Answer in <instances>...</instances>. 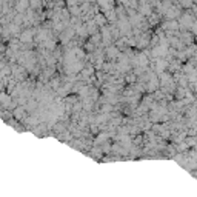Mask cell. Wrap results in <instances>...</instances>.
<instances>
[{"mask_svg":"<svg viewBox=\"0 0 197 197\" xmlns=\"http://www.w3.org/2000/svg\"><path fill=\"white\" fill-rule=\"evenodd\" d=\"M173 80H174V79H173V76H171V74H168V73H165V71H163V73H160V74H159V82H160V86L171 83Z\"/></svg>","mask_w":197,"mask_h":197,"instance_id":"obj_5","label":"cell"},{"mask_svg":"<svg viewBox=\"0 0 197 197\" xmlns=\"http://www.w3.org/2000/svg\"><path fill=\"white\" fill-rule=\"evenodd\" d=\"M162 29H163V31L177 32V29H179V22H177L176 19H168V20L162 25Z\"/></svg>","mask_w":197,"mask_h":197,"instance_id":"obj_3","label":"cell"},{"mask_svg":"<svg viewBox=\"0 0 197 197\" xmlns=\"http://www.w3.org/2000/svg\"><path fill=\"white\" fill-rule=\"evenodd\" d=\"M111 110H112V108H111V105H105L103 108H102V112H106V114H108Z\"/></svg>","mask_w":197,"mask_h":197,"instance_id":"obj_34","label":"cell"},{"mask_svg":"<svg viewBox=\"0 0 197 197\" xmlns=\"http://www.w3.org/2000/svg\"><path fill=\"white\" fill-rule=\"evenodd\" d=\"M8 29H10V32H12V34L17 35V34H19V25H17V23H11Z\"/></svg>","mask_w":197,"mask_h":197,"instance_id":"obj_25","label":"cell"},{"mask_svg":"<svg viewBox=\"0 0 197 197\" xmlns=\"http://www.w3.org/2000/svg\"><path fill=\"white\" fill-rule=\"evenodd\" d=\"M12 73H14V77H17V79H23L25 77V69L20 68V66H14Z\"/></svg>","mask_w":197,"mask_h":197,"instance_id":"obj_17","label":"cell"},{"mask_svg":"<svg viewBox=\"0 0 197 197\" xmlns=\"http://www.w3.org/2000/svg\"><path fill=\"white\" fill-rule=\"evenodd\" d=\"M180 6H183V8H191L193 6V0H180Z\"/></svg>","mask_w":197,"mask_h":197,"instance_id":"obj_27","label":"cell"},{"mask_svg":"<svg viewBox=\"0 0 197 197\" xmlns=\"http://www.w3.org/2000/svg\"><path fill=\"white\" fill-rule=\"evenodd\" d=\"M188 148H190V146H188L186 145V142H179V146H177V151H179V153H188Z\"/></svg>","mask_w":197,"mask_h":197,"instance_id":"obj_20","label":"cell"},{"mask_svg":"<svg viewBox=\"0 0 197 197\" xmlns=\"http://www.w3.org/2000/svg\"><path fill=\"white\" fill-rule=\"evenodd\" d=\"M190 86H191V91H193V94H197V82H193V83H190Z\"/></svg>","mask_w":197,"mask_h":197,"instance_id":"obj_32","label":"cell"},{"mask_svg":"<svg viewBox=\"0 0 197 197\" xmlns=\"http://www.w3.org/2000/svg\"><path fill=\"white\" fill-rule=\"evenodd\" d=\"M59 85H60V80L59 79H52L51 83H49V86H52L54 89H59Z\"/></svg>","mask_w":197,"mask_h":197,"instance_id":"obj_28","label":"cell"},{"mask_svg":"<svg viewBox=\"0 0 197 197\" xmlns=\"http://www.w3.org/2000/svg\"><path fill=\"white\" fill-rule=\"evenodd\" d=\"M146 82H148V85H146V91H148V93H156L157 89H159V86H160L159 77H157L156 74H151Z\"/></svg>","mask_w":197,"mask_h":197,"instance_id":"obj_2","label":"cell"},{"mask_svg":"<svg viewBox=\"0 0 197 197\" xmlns=\"http://www.w3.org/2000/svg\"><path fill=\"white\" fill-rule=\"evenodd\" d=\"M74 32H76L74 29H66L63 34H62V37H60V39H62V43H68V42L71 40V37L74 35Z\"/></svg>","mask_w":197,"mask_h":197,"instance_id":"obj_12","label":"cell"},{"mask_svg":"<svg viewBox=\"0 0 197 197\" xmlns=\"http://www.w3.org/2000/svg\"><path fill=\"white\" fill-rule=\"evenodd\" d=\"M32 35H34V31L32 29H26L20 34V42L22 43H31L32 42Z\"/></svg>","mask_w":197,"mask_h":197,"instance_id":"obj_6","label":"cell"},{"mask_svg":"<svg viewBox=\"0 0 197 197\" xmlns=\"http://www.w3.org/2000/svg\"><path fill=\"white\" fill-rule=\"evenodd\" d=\"M136 79H137L136 74H129V76H126V82L128 83H132V82H136Z\"/></svg>","mask_w":197,"mask_h":197,"instance_id":"obj_30","label":"cell"},{"mask_svg":"<svg viewBox=\"0 0 197 197\" xmlns=\"http://www.w3.org/2000/svg\"><path fill=\"white\" fill-rule=\"evenodd\" d=\"M73 52H74V57H77V59H85V57H86V54H85L83 49H79V48H77V49H74Z\"/></svg>","mask_w":197,"mask_h":197,"instance_id":"obj_24","label":"cell"},{"mask_svg":"<svg viewBox=\"0 0 197 197\" xmlns=\"http://www.w3.org/2000/svg\"><path fill=\"white\" fill-rule=\"evenodd\" d=\"M85 26H86L88 34H94V32L97 31V25H96V22H94V20H88Z\"/></svg>","mask_w":197,"mask_h":197,"instance_id":"obj_15","label":"cell"},{"mask_svg":"<svg viewBox=\"0 0 197 197\" xmlns=\"http://www.w3.org/2000/svg\"><path fill=\"white\" fill-rule=\"evenodd\" d=\"M159 19H160V15L153 12L151 15H148V23H149V25H156V23L159 22Z\"/></svg>","mask_w":197,"mask_h":197,"instance_id":"obj_19","label":"cell"},{"mask_svg":"<svg viewBox=\"0 0 197 197\" xmlns=\"http://www.w3.org/2000/svg\"><path fill=\"white\" fill-rule=\"evenodd\" d=\"M179 29H190L191 25L194 22V15L190 12H185L182 15H179Z\"/></svg>","mask_w":197,"mask_h":197,"instance_id":"obj_1","label":"cell"},{"mask_svg":"<svg viewBox=\"0 0 197 197\" xmlns=\"http://www.w3.org/2000/svg\"><path fill=\"white\" fill-rule=\"evenodd\" d=\"M82 74H83L82 77H88V76H91V74H94V68H93V66H88V68H85Z\"/></svg>","mask_w":197,"mask_h":197,"instance_id":"obj_26","label":"cell"},{"mask_svg":"<svg viewBox=\"0 0 197 197\" xmlns=\"http://www.w3.org/2000/svg\"><path fill=\"white\" fill-rule=\"evenodd\" d=\"M0 103L3 106H11V97L5 93H0Z\"/></svg>","mask_w":197,"mask_h":197,"instance_id":"obj_14","label":"cell"},{"mask_svg":"<svg viewBox=\"0 0 197 197\" xmlns=\"http://www.w3.org/2000/svg\"><path fill=\"white\" fill-rule=\"evenodd\" d=\"M100 40H102V34H100V32H94L89 42H93L94 45H97V43H100Z\"/></svg>","mask_w":197,"mask_h":197,"instance_id":"obj_21","label":"cell"},{"mask_svg":"<svg viewBox=\"0 0 197 197\" xmlns=\"http://www.w3.org/2000/svg\"><path fill=\"white\" fill-rule=\"evenodd\" d=\"M102 37H103V43L105 45H108L111 42V28H108V26H102Z\"/></svg>","mask_w":197,"mask_h":197,"instance_id":"obj_8","label":"cell"},{"mask_svg":"<svg viewBox=\"0 0 197 197\" xmlns=\"http://www.w3.org/2000/svg\"><path fill=\"white\" fill-rule=\"evenodd\" d=\"M182 69H183V73H185V74H191L193 71H196L197 68H194L191 63H186L185 66H182Z\"/></svg>","mask_w":197,"mask_h":197,"instance_id":"obj_23","label":"cell"},{"mask_svg":"<svg viewBox=\"0 0 197 197\" xmlns=\"http://www.w3.org/2000/svg\"><path fill=\"white\" fill-rule=\"evenodd\" d=\"M120 56V51L117 46H110V48H106V57L114 60V59H117Z\"/></svg>","mask_w":197,"mask_h":197,"instance_id":"obj_7","label":"cell"},{"mask_svg":"<svg viewBox=\"0 0 197 197\" xmlns=\"http://www.w3.org/2000/svg\"><path fill=\"white\" fill-rule=\"evenodd\" d=\"M10 73H11V69H10V68H3V71H2V73H0V77H3V76H8Z\"/></svg>","mask_w":197,"mask_h":197,"instance_id":"obj_33","label":"cell"},{"mask_svg":"<svg viewBox=\"0 0 197 197\" xmlns=\"http://www.w3.org/2000/svg\"><path fill=\"white\" fill-rule=\"evenodd\" d=\"M139 11H140L142 15H151V14H153V8L148 5V2H145V3H142V6H140Z\"/></svg>","mask_w":197,"mask_h":197,"instance_id":"obj_11","label":"cell"},{"mask_svg":"<svg viewBox=\"0 0 197 197\" xmlns=\"http://www.w3.org/2000/svg\"><path fill=\"white\" fill-rule=\"evenodd\" d=\"M85 49H86L88 52H93V51H94V43H93V42H88L86 46H85Z\"/></svg>","mask_w":197,"mask_h":197,"instance_id":"obj_29","label":"cell"},{"mask_svg":"<svg viewBox=\"0 0 197 197\" xmlns=\"http://www.w3.org/2000/svg\"><path fill=\"white\" fill-rule=\"evenodd\" d=\"M0 88H2V80H0Z\"/></svg>","mask_w":197,"mask_h":197,"instance_id":"obj_38","label":"cell"},{"mask_svg":"<svg viewBox=\"0 0 197 197\" xmlns=\"http://www.w3.org/2000/svg\"><path fill=\"white\" fill-rule=\"evenodd\" d=\"M76 34L79 35V37H88V31H86V26L85 25H79L77 28H74Z\"/></svg>","mask_w":197,"mask_h":197,"instance_id":"obj_13","label":"cell"},{"mask_svg":"<svg viewBox=\"0 0 197 197\" xmlns=\"http://www.w3.org/2000/svg\"><path fill=\"white\" fill-rule=\"evenodd\" d=\"M29 5H31V8H39L40 6V0H31Z\"/></svg>","mask_w":197,"mask_h":197,"instance_id":"obj_31","label":"cell"},{"mask_svg":"<svg viewBox=\"0 0 197 197\" xmlns=\"http://www.w3.org/2000/svg\"><path fill=\"white\" fill-rule=\"evenodd\" d=\"M23 20H25V19H23L22 15H17V17H15V20H14V23H17V25H19V23H22Z\"/></svg>","mask_w":197,"mask_h":197,"instance_id":"obj_35","label":"cell"},{"mask_svg":"<svg viewBox=\"0 0 197 197\" xmlns=\"http://www.w3.org/2000/svg\"><path fill=\"white\" fill-rule=\"evenodd\" d=\"M28 6H29V0H19V3H17V11L23 12Z\"/></svg>","mask_w":197,"mask_h":197,"instance_id":"obj_16","label":"cell"},{"mask_svg":"<svg viewBox=\"0 0 197 197\" xmlns=\"http://www.w3.org/2000/svg\"><path fill=\"white\" fill-rule=\"evenodd\" d=\"M179 39H180V42L185 45H191L193 42H194V39H193V34L191 32H183L182 35H180V37H179Z\"/></svg>","mask_w":197,"mask_h":197,"instance_id":"obj_10","label":"cell"},{"mask_svg":"<svg viewBox=\"0 0 197 197\" xmlns=\"http://www.w3.org/2000/svg\"><path fill=\"white\" fill-rule=\"evenodd\" d=\"M14 115H15V119H19V120L25 119V110H23V106H19V108H15Z\"/></svg>","mask_w":197,"mask_h":197,"instance_id":"obj_18","label":"cell"},{"mask_svg":"<svg viewBox=\"0 0 197 197\" xmlns=\"http://www.w3.org/2000/svg\"><path fill=\"white\" fill-rule=\"evenodd\" d=\"M94 22H96V25H98L102 28V26H105L106 25V22H108V19L105 17V14H100V12H97L96 15H94Z\"/></svg>","mask_w":197,"mask_h":197,"instance_id":"obj_9","label":"cell"},{"mask_svg":"<svg viewBox=\"0 0 197 197\" xmlns=\"http://www.w3.org/2000/svg\"><path fill=\"white\" fill-rule=\"evenodd\" d=\"M110 136H111V134H108V132H102V134H98V137L96 139V143H102V142H105Z\"/></svg>","mask_w":197,"mask_h":197,"instance_id":"obj_22","label":"cell"},{"mask_svg":"<svg viewBox=\"0 0 197 197\" xmlns=\"http://www.w3.org/2000/svg\"><path fill=\"white\" fill-rule=\"evenodd\" d=\"M86 2H89V3H93V2H96V0H86Z\"/></svg>","mask_w":197,"mask_h":197,"instance_id":"obj_37","label":"cell"},{"mask_svg":"<svg viewBox=\"0 0 197 197\" xmlns=\"http://www.w3.org/2000/svg\"><path fill=\"white\" fill-rule=\"evenodd\" d=\"M165 14H166V17H168V19H177V17L179 15H180V8H179V6H169L168 8V10L165 11Z\"/></svg>","mask_w":197,"mask_h":197,"instance_id":"obj_4","label":"cell"},{"mask_svg":"<svg viewBox=\"0 0 197 197\" xmlns=\"http://www.w3.org/2000/svg\"><path fill=\"white\" fill-rule=\"evenodd\" d=\"M66 102H68V103L71 105V103H76V102H77V98H76V97H73V96H71V97H68V100H66Z\"/></svg>","mask_w":197,"mask_h":197,"instance_id":"obj_36","label":"cell"}]
</instances>
